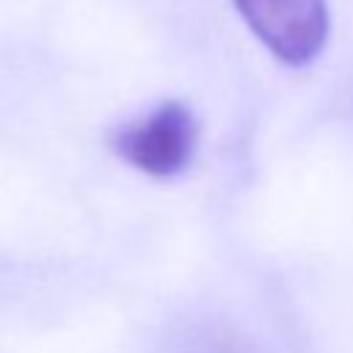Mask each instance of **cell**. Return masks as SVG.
Returning <instances> with one entry per match:
<instances>
[{
    "label": "cell",
    "instance_id": "7a4b0ae2",
    "mask_svg": "<svg viewBox=\"0 0 353 353\" xmlns=\"http://www.w3.org/2000/svg\"><path fill=\"white\" fill-rule=\"evenodd\" d=\"M196 143L199 121L179 99L160 102L143 119L124 124L113 135L116 154L154 179H168L185 171L193 160Z\"/></svg>",
    "mask_w": 353,
    "mask_h": 353
},
{
    "label": "cell",
    "instance_id": "6da1fadb",
    "mask_svg": "<svg viewBox=\"0 0 353 353\" xmlns=\"http://www.w3.org/2000/svg\"><path fill=\"white\" fill-rule=\"evenodd\" d=\"M248 30L287 66H309L328 44L325 0H232Z\"/></svg>",
    "mask_w": 353,
    "mask_h": 353
}]
</instances>
